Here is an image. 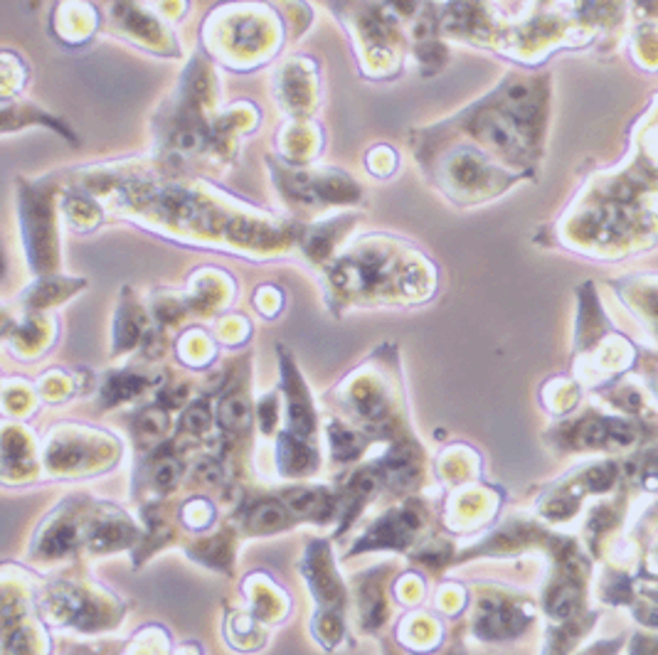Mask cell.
Masks as SVG:
<instances>
[{
	"label": "cell",
	"mask_w": 658,
	"mask_h": 655,
	"mask_svg": "<svg viewBox=\"0 0 658 655\" xmlns=\"http://www.w3.org/2000/svg\"><path fill=\"white\" fill-rule=\"evenodd\" d=\"M333 451H335V456H338V458H348V456H352V453L357 451L355 438H352L350 434H345L343 429H335V436H333Z\"/></svg>",
	"instance_id": "cell-12"
},
{
	"label": "cell",
	"mask_w": 658,
	"mask_h": 655,
	"mask_svg": "<svg viewBox=\"0 0 658 655\" xmlns=\"http://www.w3.org/2000/svg\"><path fill=\"white\" fill-rule=\"evenodd\" d=\"M183 421H185V429L188 431H203L205 426H207V421H210V414H207V409H205L203 404H195V406H190V409L185 411V416H183Z\"/></svg>",
	"instance_id": "cell-10"
},
{
	"label": "cell",
	"mask_w": 658,
	"mask_h": 655,
	"mask_svg": "<svg viewBox=\"0 0 658 655\" xmlns=\"http://www.w3.org/2000/svg\"><path fill=\"white\" fill-rule=\"evenodd\" d=\"M220 419H222V424L227 426V429L232 431H242L249 426L252 421V411H249V404H247V399L242 397H230L222 401V406H220Z\"/></svg>",
	"instance_id": "cell-2"
},
{
	"label": "cell",
	"mask_w": 658,
	"mask_h": 655,
	"mask_svg": "<svg viewBox=\"0 0 658 655\" xmlns=\"http://www.w3.org/2000/svg\"><path fill=\"white\" fill-rule=\"evenodd\" d=\"M525 619L513 609H505V606H486V611L478 619V633H483L486 638H501L510 636V633H518L523 628Z\"/></svg>",
	"instance_id": "cell-1"
},
{
	"label": "cell",
	"mask_w": 658,
	"mask_h": 655,
	"mask_svg": "<svg viewBox=\"0 0 658 655\" xmlns=\"http://www.w3.org/2000/svg\"><path fill=\"white\" fill-rule=\"evenodd\" d=\"M141 389V379H114L112 387L107 389V397L112 401L117 399H126L131 394H136Z\"/></svg>",
	"instance_id": "cell-8"
},
{
	"label": "cell",
	"mask_w": 658,
	"mask_h": 655,
	"mask_svg": "<svg viewBox=\"0 0 658 655\" xmlns=\"http://www.w3.org/2000/svg\"><path fill=\"white\" fill-rule=\"evenodd\" d=\"M178 473H180L178 463L168 458V461H163L161 466H158V471H156V485H158L161 490L173 488V485H176V480H178Z\"/></svg>",
	"instance_id": "cell-9"
},
{
	"label": "cell",
	"mask_w": 658,
	"mask_h": 655,
	"mask_svg": "<svg viewBox=\"0 0 658 655\" xmlns=\"http://www.w3.org/2000/svg\"><path fill=\"white\" fill-rule=\"evenodd\" d=\"M284 461L288 463V468L291 471H303V468H308L311 466V451L303 443H298V441H291V438H284Z\"/></svg>",
	"instance_id": "cell-5"
},
{
	"label": "cell",
	"mask_w": 658,
	"mask_h": 655,
	"mask_svg": "<svg viewBox=\"0 0 658 655\" xmlns=\"http://www.w3.org/2000/svg\"><path fill=\"white\" fill-rule=\"evenodd\" d=\"M75 545V527L72 525H60L47 535L45 540V552L47 554H65L67 549Z\"/></svg>",
	"instance_id": "cell-4"
},
{
	"label": "cell",
	"mask_w": 658,
	"mask_h": 655,
	"mask_svg": "<svg viewBox=\"0 0 658 655\" xmlns=\"http://www.w3.org/2000/svg\"><path fill=\"white\" fill-rule=\"evenodd\" d=\"M288 508L293 512H298V515H311V512H315V508L320 505L318 495L311 493V490H296V493L288 495Z\"/></svg>",
	"instance_id": "cell-7"
},
{
	"label": "cell",
	"mask_w": 658,
	"mask_h": 655,
	"mask_svg": "<svg viewBox=\"0 0 658 655\" xmlns=\"http://www.w3.org/2000/svg\"><path fill=\"white\" fill-rule=\"evenodd\" d=\"M284 520H286V512L279 503H261L257 505L254 512L249 515V527L257 532H271L276 530V527L284 525Z\"/></svg>",
	"instance_id": "cell-3"
},
{
	"label": "cell",
	"mask_w": 658,
	"mask_h": 655,
	"mask_svg": "<svg viewBox=\"0 0 658 655\" xmlns=\"http://www.w3.org/2000/svg\"><path fill=\"white\" fill-rule=\"evenodd\" d=\"M575 606V591L572 589H560L555 594V599L550 601V611L557 616H567Z\"/></svg>",
	"instance_id": "cell-11"
},
{
	"label": "cell",
	"mask_w": 658,
	"mask_h": 655,
	"mask_svg": "<svg viewBox=\"0 0 658 655\" xmlns=\"http://www.w3.org/2000/svg\"><path fill=\"white\" fill-rule=\"evenodd\" d=\"M166 414H163L161 409H149V411H144L141 414V419H139V431L144 436H151V438H156V436H161L163 431H166Z\"/></svg>",
	"instance_id": "cell-6"
}]
</instances>
